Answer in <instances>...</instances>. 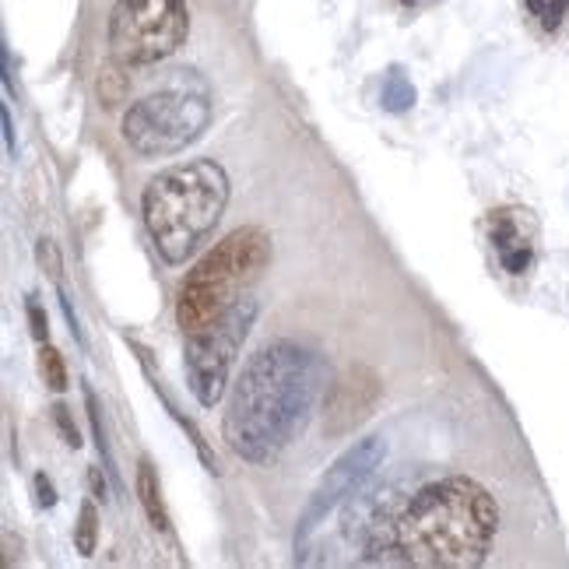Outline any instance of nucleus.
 Returning a JSON list of instances; mask_svg holds the SVG:
<instances>
[{
    "instance_id": "nucleus-1",
    "label": "nucleus",
    "mask_w": 569,
    "mask_h": 569,
    "mask_svg": "<svg viewBox=\"0 0 569 569\" xmlns=\"http://www.w3.org/2000/svg\"><path fill=\"white\" fill-rule=\"evenodd\" d=\"M323 390V362L306 345L278 338L243 366L226 408V440L250 465H271L302 432Z\"/></svg>"
},
{
    "instance_id": "nucleus-2",
    "label": "nucleus",
    "mask_w": 569,
    "mask_h": 569,
    "mask_svg": "<svg viewBox=\"0 0 569 569\" xmlns=\"http://www.w3.org/2000/svg\"><path fill=\"white\" fill-rule=\"evenodd\" d=\"M499 507L475 478H443L415 492L393 513L398 562L426 569H471L492 552Z\"/></svg>"
},
{
    "instance_id": "nucleus-3",
    "label": "nucleus",
    "mask_w": 569,
    "mask_h": 569,
    "mask_svg": "<svg viewBox=\"0 0 569 569\" xmlns=\"http://www.w3.org/2000/svg\"><path fill=\"white\" fill-rule=\"evenodd\" d=\"M226 204L229 177L211 159H190L162 169L141 197L144 229L169 264H183L204 243L218 218L226 214Z\"/></svg>"
},
{
    "instance_id": "nucleus-4",
    "label": "nucleus",
    "mask_w": 569,
    "mask_h": 569,
    "mask_svg": "<svg viewBox=\"0 0 569 569\" xmlns=\"http://www.w3.org/2000/svg\"><path fill=\"white\" fill-rule=\"evenodd\" d=\"M268 264L271 236L264 229L243 226L229 232L183 281L177 299V323L183 327V335H201L222 320Z\"/></svg>"
},
{
    "instance_id": "nucleus-5",
    "label": "nucleus",
    "mask_w": 569,
    "mask_h": 569,
    "mask_svg": "<svg viewBox=\"0 0 569 569\" xmlns=\"http://www.w3.org/2000/svg\"><path fill=\"white\" fill-rule=\"evenodd\" d=\"M211 123V102L204 92L166 89L156 96H144L123 117V141L144 159L177 156L187 144H193Z\"/></svg>"
},
{
    "instance_id": "nucleus-6",
    "label": "nucleus",
    "mask_w": 569,
    "mask_h": 569,
    "mask_svg": "<svg viewBox=\"0 0 569 569\" xmlns=\"http://www.w3.org/2000/svg\"><path fill=\"white\" fill-rule=\"evenodd\" d=\"M190 32L183 0H117L109 14V50L123 68H148L172 57Z\"/></svg>"
},
{
    "instance_id": "nucleus-7",
    "label": "nucleus",
    "mask_w": 569,
    "mask_h": 569,
    "mask_svg": "<svg viewBox=\"0 0 569 569\" xmlns=\"http://www.w3.org/2000/svg\"><path fill=\"white\" fill-rule=\"evenodd\" d=\"M253 317H257V302L250 296H243L222 320L211 323L208 331L187 335V352H183L187 383L193 390V398L204 408H214L222 401L236 356L253 327Z\"/></svg>"
},
{
    "instance_id": "nucleus-8",
    "label": "nucleus",
    "mask_w": 569,
    "mask_h": 569,
    "mask_svg": "<svg viewBox=\"0 0 569 569\" xmlns=\"http://www.w3.org/2000/svg\"><path fill=\"white\" fill-rule=\"evenodd\" d=\"M387 457V443L380 440V436H369V440L356 443L352 450H345L335 468L327 471V478L320 481V489L313 492L310 507L302 510V520H299V531H296V552L302 549L306 541H310V535L320 528V520L331 513L335 507H341V502L359 492L369 475H373L380 468V461Z\"/></svg>"
},
{
    "instance_id": "nucleus-9",
    "label": "nucleus",
    "mask_w": 569,
    "mask_h": 569,
    "mask_svg": "<svg viewBox=\"0 0 569 569\" xmlns=\"http://www.w3.org/2000/svg\"><path fill=\"white\" fill-rule=\"evenodd\" d=\"M383 393L380 377L369 366H352L348 373H341L331 390H327L323 405V432L327 436H348L359 422H366L373 415L377 401Z\"/></svg>"
},
{
    "instance_id": "nucleus-10",
    "label": "nucleus",
    "mask_w": 569,
    "mask_h": 569,
    "mask_svg": "<svg viewBox=\"0 0 569 569\" xmlns=\"http://www.w3.org/2000/svg\"><path fill=\"white\" fill-rule=\"evenodd\" d=\"M489 243L507 274L520 278L535 268V222L523 208H496L489 214Z\"/></svg>"
},
{
    "instance_id": "nucleus-11",
    "label": "nucleus",
    "mask_w": 569,
    "mask_h": 569,
    "mask_svg": "<svg viewBox=\"0 0 569 569\" xmlns=\"http://www.w3.org/2000/svg\"><path fill=\"white\" fill-rule=\"evenodd\" d=\"M138 496H141V507L151 520V528L156 531H169V517H166V507H162V489H159V475L151 468V461L138 465Z\"/></svg>"
},
{
    "instance_id": "nucleus-12",
    "label": "nucleus",
    "mask_w": 569,
    "mask_h": 569,
    "mask_svg": "<svg viewBox=\"0 0 569 569\" xmlns=\"http://www.w3.org/2000/svg\"><path fill=\"white\" fill-rule=\"evenodd\" d=\"M380 102L387 113H408L415 106V84L408 81V74L401 68H390L383 78V89H380Z\"/></svg>"
},
{
    "instance_id": "nucleus-13",
    "label": "nucleus",
    "mask_w": 569,
    "mask_h": 569,
    "mask_svg": "<svg viewBox=\"0 0 569 569\" xmlns=\"http://www.w3.org/2000/svg\"><path fill=\"white\" fill-rule=\"evenodd\" d=\"M523 8L538 21L541 32H559L569 14V0H523Z\"/></svg>"
},
{
    "instance_id": "nucleus-14",
    "label": "nucleus",
    "mask_w": 569,
    "mask_h": 569,
    "mask_svg": "<svg viewBox=\"0 0 569 569\" xmlns=\"http://www.w3.org/2000/svg\"><path fill=\"white\" fill-rule=\"evenodd\" d=\"M74 545L81 556H92L99 545V513L92 502H81V517H78V531H74Z\"/></svg>"
},
{
    "instance_id": "nucleus-15",
    "label": "nucleus",
    "mask_w": 569,
    "mask_h": 569,
    "mask_svg": "<svg viewBox=\"0 0 569 569\" xmlns=\"http://www.w3.org/2000/svg\"><path fill=\"white\" fill-rule=\"evenodd\" d=\"M39 369H42V377H47V383L53 390L68 387V369H63V359H60L57 348H50V345L42 348V352H39Z\"/></svg>"
},
{
    "instance_id": "nucleus-16",
    "label": "nucleus",
    "mask_w": 569,
    "mask_h": 569,
    "mask_svg": "<svg viewBox=\"0 0 569 569\" xmlns=\"http://www.w3.org/2000/svg\"><path fill=\"white\" fill-rule=\"evenodd\" d=\"M53 422H57V429L63 432V443H68V447H81V436H78V429H74V422H71V415H68V408H63V405H57L53 408Z\"/></svg>"
},
{
    "instance_id": "nucleus-17",
    "label": "nucleus",
    "mask_w": 569,
    "mask_h": 569,
    "mask_svg": "<svg viewBox=\"0 0 569 569\" xmlns=\"http://www.w3.org/2000/svg\"><path fill=\"white\" fill-rule=\"evenodd\" d=\"M39 264L50 271V278H53V281L60 278V257H57L53 239H39Z\"/></svg>"
},
{
    "instance_id": "nucleus-18",
    "label": "nucleus",
    "mask_w": 569,
    "mask_h": 569,
    "mask_svg": "<svg viewBox=\"0 0 569 569\" xmlns=\"http://www.w3.org/2000/svg\"><path fill=\"white\" fill-rule=\"evenodd\" d=\"M26 313H29V323H32V335H36V341H47V335H50V327H47V313L39 310V302H36V299H29V302H26Z\"/></svg>"
},
{
    "instance_id": "nucleus-19",
    "label": "nucleus",
    "mask_w": 569,
    "mask_h": 569,
    "mask_svg": "<svg viewBox=\"0 0 569 569\" xmlns=\"http://www.w3.org/2000/svg\"><path fill=\"white\" fill-rule=\"evenodd\" d=\"M36 496H39V507H42V510L57 507V492H53V486H50V478H47V475H36Z\"/></svg>"
},
{
    "instance_id": "nucleus-20",
    "label": "nucleus",
    "mask_w": 569,
    "mask_h": 569,
    "mask_svg": "<svg viewBox=\"0 0 569 569\" xmlns=\"http://www.w3.org/2000/svg\"><path fill=\"white\" fill-rule=\"evenodd\" d=\"M0 120H4V144H8V156H18V144H14V127H11V113L0 109Z\"/></svg>"
},
{
    "instance_id": "nucleus-21",
    "label": "nucleus",
    "mask_w": 569,
    "mask_h": 569,
    "mask_svg": "<svg viewBox=\"0 0 569 569\" xmlns=\"http://www.w3.org/2000/svg\"><path fill=\"white\" fill-rule=\"evenodd\" d=\"M92 489L99 492V499H106V481H102L99 468H92Z\"/></svg>"
},
{
    "instance_id": "nucleus-22",
    "label": "nucleus",
    "mask_w": 569,
    "mask_h": 569,
    "mask_svg": "<svg viewBox=\"0 0 569 569\" xmlns=\"http://www.w3.org/2000/svg\"><path fill=\"white\" fill-rule=\"evenodd\" d=\"M401 8H422V4H436V0H398Z\"/></svg>"
}]
</instances>
